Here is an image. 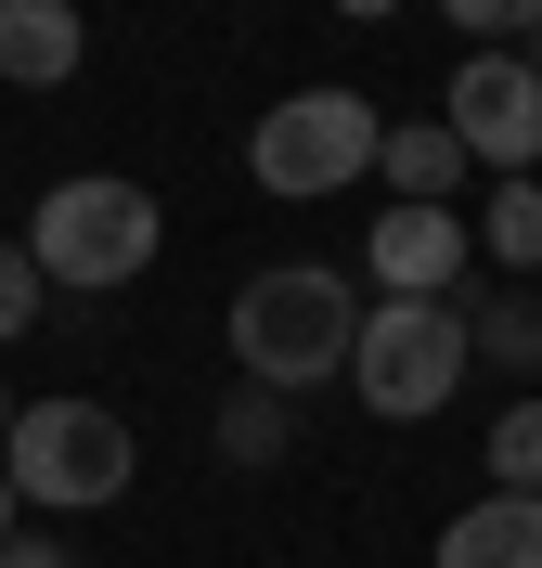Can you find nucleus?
I'll list each match as a JSON object with an SVG mask.
<instances>
[{
	"label": "nucleus",
	"mask_w": 542,
	"mask_h": 568,
	"mask_svg": "<svg viewBox=\"0 0 542 568\" xmlns=\"http://www.w3.org/2000/svg\"><path fill=\"white\" fill-rule=\"evenodd\" d=\"M361 349V284L324 272V258H285V272L233 284V362H246V388H324V375H349Z\"/></svg>",
	"instance_id": "nucleus-1"
},
{
	"label": "nucleus",
	"mask_w": 542,
	"mask_h": 568,
	"mask_svg": "<svg viewBox=\"0 0 542 568\" xmlns=\"http://www.w3.org/2000/svg\"><path fill=\"white\" fill-rule=\"evenodd\" d=\"M130 465H143V439H130L116 400H27L13 439H0V478H13V504H39V517H91V504H116Z\"/></svg>",
	"instance_id": "nucleus-2"
},
{
	"label": "nucleus",
	"mask_w": 542,
	"mask_h": 568,
	"mask_svg": "<svg viewBox=\"0 0 542 568\" xmlns=\"http://www.w3.org/2000/svg\"><path fill=\"white\" fill-rule=\"evenodd\" d=\"M155 246H168V220H155V194H143V181H116V169L52 181V194H39V220H27L39 284H78V297H104V284L155 272Z\"/></svg>",
	"instance_id": "nucleus-3"
},
{
	"label": "nucleus",
	"mask_w": 542,
	"mask_h": 568,
	"mask_svg": "<svg viewBox=\"0 0 542 568\" xmlns=\"http://www.w3.org/2000/svg\"><path fill=\"white\" fill-rule=\"evenodd\" d=\"M466 362H478L466 297H375V311H361V349H349V388H361V414L427 426L439 400L466 388Z\"/></svg>",
	"instance_id": "nucleus-4"
},
{
	"label": "nucleus",
	"mask_w": 542,
	"mask_h": 568,
	"mask_svg": "<svg viewBox=\"0 0 542 568\" xmlns=\"http://www.w3.org/2000/svg\"><path fill=\"white\" fill-rule=\"evenodd\" d=\"M375 142H388V116L361 104V91H285V104L258 116L246 169H258V194H285V207H324V194H349V181L375 169Z\"/></svg>",
	"instance_id": "nucleus-5"
},
{
	"label": "nucleus",
	"mask_w": 542,
	"mask_h": 568,
	"mask_svg": "<svg viewBox=\"0 0 542 568\" xmlns=\"http://www.w3.org/2000/svg\"><path fill=\"white\" fill-rule=\"evenodd\" d=\"M439 130L466 142L478 169L530 181V155H542V78H530V52H466V65H452V104H439Z\"/></svg>",
	"instance_id": "nucleus-6"
},
{
	"label": "nucleus",
	"mask_w": 542,
	"mask_h": 568,
	"mask_svg": "<svg viewBox=\"0 0 542 568\" xmlns=\"http://www.w3.org/2000/svg\"><path fill=\"white\" fill-rule=\"evenodd\" d=\"M478 233L452 207H375V297H452Z\"/></svg>",
	"instance_id": "nucleus-7"
},
{
	"label": "nucleus",
	"mask_w": 542,
	"mask_h": 568,
	"mask_svg": "<svg viewBox=\"0 0 542 568\" xmlns=\"http://www.w3.org/2000/svg\"><path fill=\"white\" fill-rule=\"evenodd\" d=\"M91 27H78V0H0V78L13 91H65Z\"/></svg>",
	"instance_id": "nucleus-8"
},
{
	"label": "nucleus",
	"mask_w": 542,
	"mask_h": 568,
	"mask_svg": "<svg viewBox=\"0 0 542 568\" xmlns=\"http://www.w3.org/2000/svg\"><path fill=\"white\" fill-rule=\"evenodd\" d=\"M439 568H542V491H491L439 530Z\"/></svg>",
	"instance_id": "nucleus-9"
},
{
	"label": "nucleus",
	"mask_w": 542,
	"mask_h": 568,
	"mask_svg": "<svg viewBox=\"0 0 542 568\" xmlns=\"http://www.w3.org/2000/svg\"><path fill=\"white\" fill-rule=\"evenodd\" d=\"M478 155L452 130H439V116H413V130H388L375 142V181H388V207H452V181H466Z\"/></svg>",
	"instance_id": "nucleus-10"
},
{
	"label": "nucleus",
	"mask_w": 542,
	"mask_h": 568,
	"mask_svg": "<svg viewBox=\"0 0 542 568\" xmlns=\"http://www.w3.org/2000/svg\"><path fill=\"white\" fill-rule=\"evenodd\" d=\"M219 453H233V465H272V453H297L285 388H233V400H219Z\"/></svg>",
	"instance_id": "nucleus-11"
},
{
	"label": "nucleus",
	"mask_w": 542,
	"mask_h": 568,
	"mask_svg": "<svg viewBox=\"0 0 542 568\" xmlns=\"http://www.w3.org/2000/svg\"><path fill=\"white\" fill-rule=\"evenodd\" d=\"M478 246L504 258V272H542V181H504L491 220H478Z\"/></svg>",
	"instance_id": "nucleus-12"
},
{
	"label": "nucleus",
	"mask_w": 542,
	"mask_h": 568,
	"mask_svg": "<svg viewBox=\"0 0 542 568\" xmlns=\"http://www.w3.org/2000/svg\"><path fill=\"white\" fill-rule=\"evenodd\" d=\"M478 362H542V297H491V311H466Z\"/></svg>",
	"instance_id": "nucleus-13"
},
{
	"label": "nucleus",
	"mask_w": 542,
	"mask_h": 568,
	"mask_svg": "<svg viewBox=\"0 0 542 568\" xmlns=\"http://www.w3.org/2000/svg\"><path fill=\"white\" fill-rule=\"evenodd\" d=\"M491 491H542V400H517L491 426Z\"/></svg>",
	"instance_id": "nucleus-14"
},
{
	"label": "nucleus",
	"mask_w": 542,
	"mask_h": 568,
	"mask_svg": "<svg viewBox=\"0 0 542 568\" xmlns=\"http://www.w3.org/2000/svg\"><path fill=\"white\" fill-rule=\"evenodd\" d=\"M39 297H52V284H39L27 233H0V349H13V336H27V323H39Z\"/></svg>",
	"instance_id": "nucleus-15"
},
{
	"label": "nucleus",
	"mask_w": 542,
	"mask_h": 568,
	"mask_svg": "<svg viewBox=\"0 0 542 568\" xmlns=\"http://www.w3.org/2000/svg\"><path fill=\"white\" fill-rule=\"evenodd\" d=\"M439 13H452L478 52H491V39H542V0H439Z\"/></svg>",
	"instance_id": "nucleus-16"
},
{
	"label": "nucleus",
	"mask_w": 542,
	"mask_h": 568,
	"mask_svg": "<svg viewBox=\"0 0 542 568\" xmlns=\"http://www.w3.org/2000/svg\"><path fill=\"white\" fill-rule=\"evenodd\" d=\"M0 568H65V542H27V530H13V542H0Z\"/></svg>",
	"instance_id": "nucleus-17"
},
{
	"label": "nucleus",
	"mask_w": 542,
	"mask_h": 568,
	"mask_svg": "<svg viewBox=\"0 0 542 568\" xmlns=\"http://www.w3.org/2000/svg\"><path fill=\"white\" fill-rule=\"evenodd\" d=\"M336 13H349V27H388V13H400V0H336Z\"/></svg>",
	"instance_id": "nucleus-18"
},
{
	"label": "nucleus",
	"mask_w": 542,
	"mask_h": 568,
	"mask_svg": "<svg viewBox=\"0 0 542 568\" xmlns=\"http://www.w3.org/2000/svg\"><path fill=\"white\" fill-rule=\"evenodd\" d=\"M13 517H27V504H13V478H0V542H13Z\"/></svg>",
	"instance_id": "nucleus-19"
},
{
	"label": "nucleus",
	"mask_w": 542,
	"mask_h": 568,
	"mask_svg": "<svg viewBox=\"0 0 542 568\" xmlns=\"http://www.w3.org/2000/svg\"><path fill=\"white\" fill-rule=\"evenodd\" d=\"M0 439H13V400H0Z\"/></svg>",
	"instance_id": "nucleus-20"
},
{
	"label": "nucleus",
	"mask_w": 542,
	"mask_h": 568,
	"mask_svg": "<svg viewBox=\"0 0 542 568\" xmlns=\"http://www.w3.org/2000/svg\"><path fill=\"white\" fill-rule=\"evenodd\" d=\"M530 78H542V52H530Z\"/></svg>",
	"instance_id": "nucleus-21"
}]
</instances>
